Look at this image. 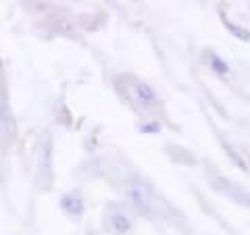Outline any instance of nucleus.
Masks as SVG:
<instances>
[{
	"label": "nucleus",
	"instance_id": "1a4fd4ad",
	"mask_svg": "<svg viewBox=\"0 0 250 235\" xmlns=\"http://www.w3.org/2000/svg\"><path fill=\"white\" fill-rule=\"evenodd\" d=\"M154 129H159V123H152V125H144L142 131H154Z\"/></svg>",
	"mask_w": 250,
	"mask_h": 235
},
{
	"label": "nucleus",
	"instance_id": "7ed1b4c3",
	"mask_svg": "<svg viewBox=\"0 0 250 235\" xmlns=\"http://www.w3.org/2000/svg\"><path fill=\"white\" fill-rule=\"evenodd\" d=\"M129 198L134 200L136 208H138L142 215H146V216H150V215H152V204H150V198H148L146 190H144V187L140 185V183L129 185Z\"/></svg>",
	"mask_w": 250,
	"mask_h": 235
},
{
	"label": "nucleus",
	"instance_id": "0eeeda50",
	"mask_svg": "<svg viewBox=\"0 0 250 235\" xmlns=\"http://www.w3.org/2000/svg\"><path fill=\"white\" fill-rule=\"evenodd\" d=\"M167 152H169L171 158H173L175 162H179V164H186V167L196 164V158L192 156V152L186 150V148H182V146H167Z\"/></svg>",
	"mask_w": 250,
	"mask_h": 235
},
{
	"label": "nucleus",
	"instance_id": "f03ea898",
	"mask_svg": "<svg viewBox=\"0 0 250 235\" xmlns=\"http://www.w3.org/2000/svg\"><path fill=\"white\" fill-rule=\"evenodd\" d=\"M131 79V94H134V100L140 104V106H144V108H154L156 106V94H154V90L150 88L148 83H144V81H140V79H134V77H129Z\"/></svg>",
	"mask_w": 250,
	"mask_h": 235
},
{
	"label": "nucleus",
	"instance_id": "6e6552de",
	"mask_svg": "<svg viewBox=\"0 0 250 235\" xmlns=\"http://www.w3.org/2000/svg\"><path fill=\"white\" fill-rule=\"evenodd\" d=\"M207 59H208V62H210V67H213L215 73H219V75H225V73H228V65H225V62L219 59L215 52L208 50V52H207Z\"/></svg>",
	"mask_w": 250,
	"mask_h": 235
},
{
	"label": "nucleus",
	"instance_id": "423d86ee",
	"mask_svg": "<svg viewBox=\"0 0 250 235\" xmlns=\"http://www.w3.org/2000/svg\"><path fill=\"white\" fill-rule=\"evenodd\" d=\"M129 227H131V221L125 213H111L108 215V229H111L113 233L121 235L125 231H129Z\"/></svg>",
	"mask_w": 250,
	"mask_h": 235
},
{
	"label": "nucleus",
	"instance_id": "f257e3e1",
	"mask_svg": "<svg viewBox=\"0 0 250 235\" xmlns=\"http://www.w3.org/2000/svg\"><path fill=\"white\" fill-rule=\"evenodd\" d=\"M38 171H40V185L44 190H48L50 183H52V144H50V139H44V146L40 150Z\"/></svg>",
	"mask_w": 250,
	"mask_h": 235
},
{
	"label": "nucleus",
	"instance_id": "39448f33",
	"mask_svg": "<svg viewBox=\"0 0 250 235\" xmlns=\"http://www.w3.org/2000/svg\"><path fill=\"white\" fill-rule=\"evenodd\" d=\"M61 206L62 210H67L69 215H82L83 213V198L80 192H71L67 194L65 198L61 200Z\"/></svg>",
	"mask_w": 250,
	"mask_h": 235
},
{
	"label": "nucleus",
	"instance_id": "20e7f679",
	"mask_svg": "<svg viewBox=\"0 0 250 235\" xmlns=\"http://www.w3.org/2000/svg\"><path fill=\"white\" fill-rule=\"evenodd\" d=\"M215 187L219 192H223V194H228L229 198H233V200H238V202H242V204H246L248 202V198H246V194L242 192V187L240 185H236V183H231L229 179H223V177H217L215 179Z\"/></svg>",
	"mask_w": 250,
	"mask_h": 235
}]
</instances>
